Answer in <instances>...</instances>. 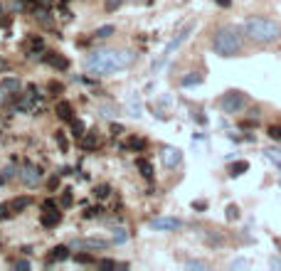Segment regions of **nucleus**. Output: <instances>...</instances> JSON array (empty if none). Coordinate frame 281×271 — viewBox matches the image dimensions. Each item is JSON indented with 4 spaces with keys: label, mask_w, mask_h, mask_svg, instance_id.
I'll list each match as a JSON object with an SVG mask.
<instances>
[{
    "label": "nucleus",
    "mask_w": 281,
    "mask_h": 271,
    "mask_svg": "<svg viewBox=\"0 0 281 271\" xmlns=\"http://www.w3.org/2000/svg\"><path fill=\"white\" fill-rule=\"evenodd\" d=\"M192 30H195V25H192V22H190V25H185V30H180V32H178V35H175V37H173L168 44H166L163 55H160V57L153 62V67H150V69H153V72H158V69H160V67H163V64L168 62L170 55H173V52H175V50H178V47H180V44H183V42L190 37V32H192Z\"/></svg>",
    "instance_id": "4"
},
{
    "label": "nucleus",
    "mask_w": 281,
    "mask_h": 271,
    "mask_svg": "<svg viewBox=\"0 0 281 271\" xmlns=\"http://www.w3.org/2000/svg\"><path fill=\"white\" fill-rule=\"evenodd\" d=\"M57 116L62 121H74V109L69 101H57Z\"/></svg>",
    "instance_id": "12"
},
{
    "label": "nucleus",
    "mask_w": 281,
    "mask_h": 271,
    "mask_svg": "<svg viewBox=\"0 0 281 271\" xmlns=\"http://www.w3.org/2000/svg\"><path fill=\"white\" fill-rule=\"evenodd\" d=\"M232 269H247V259H237V261H232Z\"/></svg>",
    "instance_id": "35"
},
{
    "label": "nucleus",
    "mask_w": 281,
    "mask_h": 271,
    "mask_svg": "<svg viewBox=\"0 0 281 271\" xmlns=\"http://www.w3.org/2000/svg\"><path fill=\"white\" fill-rule=\"evenodd\" d=\"M227 217H229V219H239V207H237V205H229V207H227Z\"/></svg>",
    "instance_id": "29"
},
{
    "label": "nucleus",
    "mask_w": 281,
    "mask_h": 271,
    "mask_svg": "<svg viewBox=\"0 0 281 271\" xmlns=\"http://www.w3.org/2000/svg\"><path fill=\"white\" fill-rule=\"evenodd\" d=\"M111 133L113 136H121V133H124V126H121V123H111Z\"/></svg>",
    "instance_id": "36"
},
{
    "label": "nucleus",
    "mask_w": 281,
    "mask_h": 271,
    "mask_svg": "<svg viewBox=\"0 0 281 271\" xmlns=\"http://www.w3.org/2000/svg\"><path fill=\"white\" fill-rule=\"evenodd\" d=\"M136 55L129 50H96L87 57V69L92 74H113L121 69H129Z\"/></svg>",
    "instance_id": "1"
},
{
    "label": "nucleus",
    "mask_w": 281,
    "mask_h": 271,
    "mask_svg": "<svg viewBox=\"0 0 281 271\" xmlns=\"http://www.w3.org/2000/svg\"><path fill=\"white\" fill-rule=\"evenodd\" d=\"M136 165H138V170H141V175H143L146 180H153V165H150L146 158H138V160H136Z\"/></svg>",
    "instance_id": "16"
},
{
    "label": "nucleus",
    "mask_w": 281,
    "mask_h": 271,
    "mask_svg": "<svg viewBox=\"0 0 281 271\" xmlns=\"http://www.w3.org/2000/svg\"><path fill=\"white\" fill-rule=\"evenodd\" d=\"M126 239H129V232H126L124 227H118V230H113V242H116V244H124Z\"/></svg>",
    "instance_id": "23"
},
{
    "label": "nucleus",
    "mask_w": 281,
    "mask_h": 271,
    "mask_svg": "<svg viewBox=\"0 0 281 271\" xmlns=\"http://www.w3.org/2000/svg\"><path fill=\"white\" fill-rule=\"evenodd\" d=\"M64 86L62 84H57V81H50V92H62Z\"/></svg>",
    "instance_id": "39"
},
{
    "label": "nucleus",
    "mask_w": 281,
    "mask_h": 271,
    "mask_svg": "<svg viewBox=\"0 0 281 271\" xmlns=\"http://www.w3.org/2000/svg\"><path fill=\"white\" fill-rule=\"evenodd\" d=\"M244 32H247V37L259 42V44H269V42H276L281 37V25L269 18L254 15V18L244 20Z\"/></svg>",
    "instance_id": "2"
},
{
    "label": "nucleus",
    "mask_w": 281,
    "mask_h": 271,
    "mask_svg": "<svg viewBox=\"0 0 281 271\" xmlns=\"http://www.w3.org/2000/svg\"><path fill=\"white\" fill-rule=\"evenodd\" d=\"M160 160H163V165H166V168H175V165H180L183 153H180L178 148H173V146H166V148L160 151Z\"/></svg>",
    "instance_id": "8"
},
{
    "label": "nucleus",
    "mask_w": 281,
    "mask_h": 271,
    "mask_svg": "<svg viewBox=\"0 0 281 271\" xmlns=\"http://www.w3.org/2000/svg\"><path fill=\"white\" fill-rule=\"evenodd\" d=\"M5 69H8V62H5V59L0 57V72H5Z\"/></svg>",
    "instance_id": "42"
},
{
    "label": "nucleus",
    "mask_w": 281,
    "mask_h": 271,
    "mask_svg": "<svg viewBox=\"0 0 281 271\" xmlns=\"http://www.w3.org/2000/svg\"><path fill=\"white\" fill-rule=\"evenodd\" d=\"M271 266H274V269H281V259H274V261H271Z\"/></svg>",
    "instance_id": "43"
},
{
    "label": "nucleus",
    "mask_w": 281,
    "mask_h": 271,
    "mask_svg": "<svg viewBox=\"0 0 281 271\" xmlns=\"http://www.w3.org/2000/svg\"><path fill=\"white\" fill-rule=\"evenodd\" d=\"M42 47H45L42 37H30V42H27V50H32V52H37V50H42Z\"/></svg>",
    "instance_id": "25"
},
{
    "label": "nucleus",
    "mask_w": 281,
    "mask_h": 271,
    "mask_svg": "<svg viewBox=\"0 0 281 271\" xmlns=\"http://www.w3.org/2000/svg\"><path fill=\"white\" fill-rule=\"evenodd\" d=\"M30 205H32V197H15L8 207H10L13 212H22V210H27Z\"/></svg>",
    "instance_id": "15"
},
{
    "label": "nucleus",
    "mask_w": 281,
    "mask_h": 271,
    "mask_svg": "<svg viewBox=\"0 0 281 271\" xmlns=\"http://www.w3.org/2000/svg\"><path fill=\"white\" fill-rule=\"evenodd\" d=\"M76 264L87 266V264H96V259H94V256H89V254H76Z\"/></svg>",
    "instance_id": "26"
},
{
    "label": "nucleus",
    "mask_w": 281,
    "mask_h": 271,
    "mask_svg": "<svg viewBox=\"0 0 281 271\" xmlns=\"http://www.w3.org/2000/svg\"><path fill=\"white\" fill-rule=\"evenodd\" d=\"M217 3H220V5H229V0H217Z\"/></svg>",
    "instance_id": "44"
},
{
    "label": "nucleus",
    "mask_w": 281,
    "mask_h": 271,
    "mask_svg": "<svg viewBox=\"0 0 281 271\" xmlns=\"http://www.w3.org/2000/svg\"><path fill=\"white\" fill-rule=\"evenodd\" d=\"M129 116H133V118L141 116V101H138V97L129 99Z\"/></svg>",
    "instance_id": "19"
},
{
    "label": "nucleus",
    "mask_w": 281,
    "mask_h": 271,
    "mask_svg": "<svg viewBox=\"0 0 281 271\" xmlns=\"http://www.w3.org/2000/svg\"><path fill=\"white\" fill-rule=\"evenodd\" d=\"M150 227L158 230V232H173V230H180L183 222L175 219V217H155V219L150 222Z\"/></svg>",
    "instance_id": "7"
},
{
    "label": "nucleus",
    "mask_w": 281,
    "mask_h": 271,
    "mask_svg": "<svg viewBox=\"0 0 281 271\" xmlns=\"http://www.w3.org/2000/svg\"><path fill=\"white\" fill-rule=\"evenodd\" d=\"M62 205H64V207L72 205V195H69V190H64V195H62Z\"/></svg>",
    "instance_id": "34"
},
{
    "label": "nucleus",
    "mask_w": 281,
    "mask_h": 271,
    "mask_svg": "<svg viewBox=\"0 0 281 271\" xmlns=\"http://www.w3.org/2000/svg\"><path fill=\"white\" fill-rule=\"evenodd\" d=\"M45 210H57V202L55 200H45Z\"/></svg>",
    "instance_id": "38"
},
{
    "label": "nucleus",
    "mask_w": 281,
    "mask_h": 271,
    "mask_svg": "<svg viewBox=\"0 0 281 271\" xmlns=\"http://www.w3.org/2000/svg\"><path fill=\"white\" fill-rule=\"evenodd\" d=\"M57 143H59V148H62L64 153H67V141H64V136L59 133V131H57Z\"/></svg>",
    "instance_id": "33"
},
{
    "label": "nucleus",
    "mask_w": 281,
    "mask_h": 271,
    "mask_svg": "<svg viewBox=\"0 0 281 271\" xmlns=\"http://www.w3.org/2000/svg\"><path fill=\"white\" fill-rule=\"evenodd\" d=\"M113 32H116V27H113V25H101V27H96L94 37H96V39H106V37H111Z\"/></svg>",
    "instance_id": "18"
},
{
    "label": "nucleus",
    "mask_w": 281,
    "mask_h": 271,
    "mask_svg": "<svg viewBox=\"0 0 281 271\" xmlns=\"http://www.w3.org/2000/svg\"><path fill=\"white\" fill-rule=\"evenodd\" d=\"M15 175H20V173H15V168H13V165H8V168L3 170V175H0V185H3V183H8V180H13Z\"/></svg>",
    "instance_id": "24"
},
{
    "label": "nucleus",
    "mask_w": 281,
    "mask_h": 271,
    "mask_svg": "<svg viewBox=\"0 0 281 271\" xmlns=\"http://www.w3.org/2000/svg\"><path fill=\"white\" fill-rule=\"evenodd\" d=\"M247 170H249V163H247V160H237V163L229 165V175H232V177H239V175H244Z\"/></svg>",
    "instance_id": "17"
},
{
    "label": "nucleus",
    "mask_w": 281,
    "mask_h": 271,
    "mask_svg": "<svg viewBox=\"0 0 281 271\" xmlns=\"http://www.w3.org/2000/svg\"><path fill=\"white\" fill-rule=\"evenodd\" d=\"M72 133H74V138H82V136L87 133V126H84V121H72Z\"/></svg>",
    "instance_id": "22"
},
{
    "label": "nucleus",
    "mask_w": 281,
    "mask_h": 271,
    "mask_svg": "<svg viewBox=\"0 0 281 271\" xmlns=\"http://www.w3.org/2000/svg\"><path fill=\"white\" fill-rule=\"evenodd\" d=\"M200 81H203V77H200V74H195V72H192V74H187V77H183V79H180V84H183V86H197Z\"/></svg>",
    "instance_id": "20"
},
{
    "label": "nucleus",
    "mask_w": 281,
    "mask_h": 271,
    "mask_svg": "<svg viewBox=\"0 0 281 271\" xmlns=\"http://www.w3.org/2000/svg\"><path fill=\"white\" fill-rule=\"evenodd\" d=\"M39 222H42V227L52 230V227H57V224L62 222V212H59V210H50V212H45L39 217Z\"/></svg>",
    "instance_id": "11"
},
{
    "label": "nucleus",
    "mask_w": 281,
    "mask_h": 271,
    "mask_svg": "<svg viewBox=\"0 0 281 271\" xmlns=\"http://www.w3.org/2000/svg\"><path fill=\"white\" fill-rule=\"evenodd\" d=\"M18 269H30V261H15Z\"/></svg>",
    "instance_id": "41"
},
{
    "label": "nucleus",
    "mask_w": 281,
    "mask_h": 271,
    "mask_svg": "<svg viewBox=\"0 0 281 271\" xmlns=\"http://www.w3.org/2000/svg\"><path fill=\"white\" fill-rule=\"evenodd\" d=\"M45 62H47L50 67L59 69V72H67V69H69V59L64 57V55H57V52H47V55H45Z\"/></svg>",
    "instance_id": "10"
},
{
    "label": "nucleus",
    "mask_w": 281,
    "mask_h": 271,
    "mask_svg": "<svg viewBox=\"0 0 281 271\" xmlns=\"http://www.w3.org/2000/svg\"><path fill=\"white\" fill-rule=\"evenodd\" d=\"M79 141H82V148H84V151H92V148H96V146H99V136H96V131L84 133Z\"/></svg>",
    "instance_id": "13"
},
{
    "label": "nucleus",
    "mask_w": 281,
    "mask_h": 271,
    "mask_svg": "<svg viewBox=\"0 0 281 271\" xmlns=\"http://www.w3.org/2000/svg\"><path fill=\"white\" fill-rule=\"evenodd\" d=\"M94 193H96V197H106V195L111 193V190H109V185H99Z\"/></svg>",
    "instance_id": "31"
},
{
    "label": "nucleus",
    "mask_w": 281,
    "mask_h": 271,
    "mask_svg": "<svg viewBox=\"0 0 281 271\" xmlns=\"http://www.w3.org/2000/svg\"><path fill=\"white\" fill-rule=\"evenodd\" d=\"M118 5H121V0H109V3H106V10H116Z\"/></svg>",
    "instance_id": "37"
},
{
    "label": "nucleus",
    "mask_w": 281,
    "mask_h": 271,
    "mask_svg": "<svg viewBox=\"0 0 281 271\" xmlns=\"http://www.w3.org/2000/svg\"><path fill=\"white\" fill-rule=\"evenodd\" d=\"M0 15H3V5H0Z\"/></svg>",
    "instance_id": "45"
},
{
    "label": "nucleus",
    "mask_w": 281,
    "mask_h": 271,
    "mask_svg": "<svg viewBox=\"0 0 281 271\" xmlns=\"http://www.w3.org/2000/svg\"><path fill=\"white\" fill-rule=\"evenodd\" d=\"M185 269H207V264L205 261H187Z\"/></svg>",
    "instance_id": "30"
},
{
    "label": "nucleus",
    "mask_w": 281,
    "mask_h": 271,
    "mask_svg": "<svg viewBox=\"0 0 281 271\" xmlns=\"http://www.w3.org/2000/svg\"><path fill=\"white\" fill-rule=\"evenodd\" d=\"M106 247H109V242H106V239H74V242H72V249H76V252H79V249H106Z\"/></svg>",
    "instance_id": "9"
},
{
    "label": "nucleus",
    "mask_w": 281,
    "mask_h": 271,
    "mask_svg": "<svg viewBox=\"0 0 281 271\" xmlns=\"http://www.w3.org/2000/svg\"><path fill=\"white\" fill-rule=\"evenodd\" d=\"M0 89H8V92H18L20 89V81L18 79H3V81H0Z\"/></svg>",
    "instance_id": "21"
},
{
    "label": "nucleus",
    "mask_w": 281,
    "mask_h": 271,
    "mask_svg": "<svg viewBox=\"0 0 281 271\" xmlns=\"http://www.w3.org/2000/svg\"><path fill=\"white\" fill-rule=\"evenodd\" d=\"M96 266H101V269H113V266H121V264H116V261H111V259H99Z\"/></svg>",
    "instance_id": "28"
},
{
    "label": "nucleus",
    "mask_w": 281,
    "mask_h": 271,
    "mask_svg": "<svg viewBox=\"0 0 281 271\" xmlns=\"http://www.w3.org/2000/svg\"><path fill=\"white\" fill-rule=\"evenodd\" d=\"M67 259H69V247H64V244H59L50 252V261H67Z\"/></svg>",
    "instance_id": "14"
},
{
    "label": "nucleus",
    "mask_w": 281,
    "mask_h": 271,
    "mask_svg": "<svg viewBox=\"0 0 281 271\" xmlns=\"http://www.w3.org/2000/svg\"><path fill=\"white\" fill-rule=\"evenodd\" d=\"M220 106H222V111L225 114H239L244 109V94L239 92H227L222 101H220Z\"/></svg>",
    "instance_id": "5"
},
{
    "label": "nucleus",
    "mask_w": 281,
    "mask_h": 271,
    "mask_svg": "<svg viewBox=\"0 0 281 271\" xmlns=\"http://www.w3.org/2000/svg\"><path fill=\"white\" fill-rule=\"evenodd\" d=\"M192 207H195V210H205V207H207V202H203V200H197V202H195Z\"/></svg>",
    "instance_id": "40"
},
{
    "label": "nucleus",
    "mask_w": 281,
    "mask_h": 271,
    "mask_svg": "<svg viewBox=\"0 0 281 271\" xmlns=\"http://www.w3.org/2000/svg\"><path fill=\"white\" fill-rule=\"evenodd\" d=\"M42 168H39V165H32V163H25V165H22V173L18 175L20 180H22V183H25V185H30V188H32V185H37L39 180H42Z\"/></svg>",
    "instance_id": "6"
},
{
    "label": "nucleus",
    "mask_w": 281,
    "mask_h": 271,
    "mask_svg": "<svg viewBox=\"0 0 281 271\" xmlns=\"http://www.w3.org/2000/svg\"><path fill=\"white\" fill-rule=\"evenodd\" d=\"M133 3H143V0H133Z\"/></svg>",
    "instance_id": "46"
},
{
    "label": "nucleus",
    "mask_w": 281,
    "mask_h": 271,
    "mask_svg": "<svg viewBox=\"0 0 281 271\" xmlns=\"http://www.w3.org/2000/svg\"><path fill=\"white\" fill-rule=\"evenodd\" d=\"M129 148H133V151H143V148H146V141H143V138H131V141H129Z\"/></svg>",
    "instance_id": "27"
},
{
    "label": "nucleus",
    "mask_w": 281,
    "mask_h": 271,
    "mask_svg": "<svg viewBox=\"0 0 281 271\" xmlns=\"http://www.w3.org/2000/svg\"><path fill=\"white\" fill-rule=\"evenodd\" d=\"M269 136H271L274 141H281V126H271V128H269Z\"/></svg>",
    "instance_id": "32"
},
{
    "label": "nucleus",
    "mask_w": 281,
    "mask_h": 271,
    "mask_svg": "<svg viewBox=\"0 0 281 271\" xmlns=\"http://www.w3.org/2000/svg\"><path fill=\"white\" fill-rule=\"evenodd\" d=\"M212 50L220 57H234L242 52V35L232 27H220L215 39H212Z\"/></svg>",
    "instance_id": "3"
}]
</instances>
